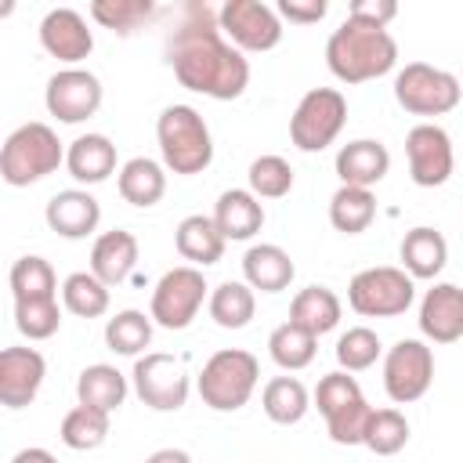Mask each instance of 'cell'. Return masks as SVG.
Instances as JSON below:
<instances>
[{
    "instance_id": "1",
    "label": "cell",
    "mask_w": 463,
    "mask_h": 463,
    "mask_svg": "<svg viewBox=\"0 0 463 463\" xmlns=\"http://www.w3.org/2000/svg\"><path fill=\"white\" fill-rule=\"evenodd\" d=\"M166 61L181 87L213 101H235L250 83V61L224 40L217 11L206 0H188L166 36Z\"/></svg>"
},
{
    "instance_id": "2",
    "label": "cell",
    "mask_w": 463,
    "mask_h": 463,
    "mask_svg": "<svg viewBox=\"0 0 463 463\" xmlns=\"http://www.w3.org/2000/svg\"><path fill=\"white\" fill-rule=\"evenodd\" d=\"M326 65L340 83H365L398 65V43L387 29L344 18L326 40Z\"/></svg>"
},
{
    "instance_id": "3",
    "label": "cell",
    "mask_w": 463,
    "mask_h": 463,
    "mask_svg": "<svg viewBox=\"0 0 463 463\" xmlns=\"http://www.w3.org/2000/svg\"><path fill=\"white\" fill-rule=\"evenodd\" d=\"M156 141H159L163 166L181 177L203 174L213 163L210 127L192 105H166L156 119Z\"/></svg>"
},
{
    "instance_id": "4",
    "label": "cell",
    "mask_w": 463,
    "mask_h": 463,
    "mask_svg": "<svg viewBox=\"0 0 463 463\" xmlns=\"http://www.w3.org/2000/svg\"><path fill=\"white\" fill-rule=\"evenodd\" d=\"M65 163V148L47 123H22L0 148V177L11 188H29Z\"/></svg>"
},
{
    "instance_id": "5",
    "label": "cell",
    "mask_w": 463,
    "mask_h": 463,
    "mask_svg": "<svg viewBox=\"0 0 463 463\" xmlns=\"http://www.w3.org/2000/svg\"><path fill=\"white\" fill-rule=\"evenodd\" d=\"M257 380H260L257 358L242 347H224L206 358L199 373V398L213 412H235L253 398Z\"/></svg>"
},
{
    "instance_id": "6",
    "label": "cell",
    "mask_w": 463,
    "mask_h": 463,
    "mask_svg": "<svg viewBox=\"0 0 463 463\" xmlns=\"http://www.w3.org/2000/svg\"><path fill=\"white\" fill-rule=\"evenodd\" d=\"M416 300V279L405 268H365L347 282V304L362 318H394L405 315Z\"/></svg>"
},
{
    "instance_id": "7",
    "label": "cell",
    "mask_w": 463,
    "mask_h": 463,
    "mask_svg": "<svg viewBox=\"0 0 463 463\" xmlns=\"http://www.w3.org/2000/svg\"><path fill=\"white\" fill-rule=\"evenodd\" d=\"M344 123H347V98L336 87H311L289 116V141L300 152H322L340 137Z\"/></svg>"
},
{
    "instance_id": "8",
    "label": "cell",
    "mask_w": 463,
    "mask_h": 463,
    "mask_svg": "<svg viewBox=\"0 0 463 463\" xmlns=\"http://www.w3.org/2000/svg\"><path fill=\"white\" fill-rule=\"evenodd\" d=\"M459 76L427 61H409L394 76V101L412 116H445L459 105Z\"/></svg>"
},
{
    "instance_id": "9",
    "label": "cell",
    "mask_w": 463,
    "mask_h": 463,
    "mask_svg": "<svg viewBox=\"0 0 463 463\" xmlns=\"http://www.w3.org/2000/svg\"><path fill=\"white\" fill-rule=\"evenodd\" d=\"M206 289L210 286H206V279H203L199 268H192V264L170 268L156 282V289H152V304H148L152 322L163 326V329H188L192 318L199 315L203 300H210Z\"/></svg>"
},
{
    "instance_id": "10",
    "label": "cell",
    "mask_w": 463,
    "mask_h": 463,
    "mask_svg": "<svg viewBox=\"0 0 463 463\" xmlns=\"http://www.w3.org/2000/svg\"><path fill=\"white\" fill-rule=\"evenodd\" d=\"M130 383H134V394L156 412H177L188 402V391H192V380H188L181 358H174L166 351L141 354L134 362Z\"/></svg>"
},
{
    "instance_id": "11",
    "label": "cell",
    "mask_w": 463,
    "mask_h": 463,
    "mask_svg": "<svg viewBox=\"0 0 463 463\" xmlns=\"http://www.w3.org/2000/svg\"><path fill=\"white\" fill-rule=\"evenodd\" d=\"M430 383H434V351L423 340L405 336L383 354V391L394 405L420 402L430 391Z\"/></svg>"
},
{
    "instance_id": "12",
    "label": "cell",
    "mask_w": 463,
    "mask_h": 463,
    "mask_svg": "<svg viewBox=\"0 0 463 463\" xmlns=\"http://www.w3.org/2000/svg\"><path fill=\"white\" fill-rule=\"evenodd\" d=\"M217 22H221V33L228 36V43H235L239 51H250V54H264V51L279 47V40H282L279 11L260 0H224L217 11Z\"/></svg>"
},
{
    "instance_id": "13",
    "label": "cell",
    "mask_w": 463,
    "mask_h": 463,
    "mask_svg": "<svg viewBox=\"0 0 463 463\" xmlns=\"http://www.w3.org/2000/svg\"><path fill=\"white\" fill-rule=\"evenodd\" d=\"M101 80L80 65L72 69H61L47 80V90H43V105L47 112L58 119V123H83L90 119L98 109H101Z\"/></svg>"
},
{
    "instance_id": "14",
    "label": "cell",
    "mask_w": 463,
    "mask_h": 463,
    "mask_svg": "<svg viewBox=\"0 0 463 463\" xmlns=\"http://www.w3.org/2000/svg\"><path fill=\"white\" fill-rule=\"evenodd\" d=\"M405 156H409V177L420 188H438L452 177L456 166L452 137L438 123H416L405 134Z\"/></svg>"
},
{
    "instance_id": "15",
    "label": "cell",
    "mask_w": 463,
    "mask_h": 463,
    "mask_svg": "<svg viewBox=\"0 0 463 463\" xmlns=\"http://www.w3.org/2000/svg\"><path fill=\"white\" fill-rule=\"evenodd\" d=\"M40 47L51 58H58V61H65L72 69L76 61H83L94 51V33L87 29V18L80 11L51 7L43 14V22H40Z\"/></svg>"
},
{
    "instance_id": "16",
    "label": "cell",
    "mask_w": 463,
    "mask_h": 463,
    "mask_svg": "<svg viewBox=\"0 0 463 463\" xmlns=\"http://www.w3.org/2000/svg\"><path fill=\"white\" fill-rule=\"evenodd\" d=\"M47 376V362L36 347H4L0 351V402L7 409H25Z\"/></svg>"
},
{
    "instance_id": "17",
    "label": "cell",
    "mask_w": 463,
    "mask_h": 463,
    "mask_svg": "<svg viewBox=\"0 0 463 463\" xmlns=\"http://www.w3.org/2000/svg\"><path fill=\"white\" fill-rule=\"evenodd\" d=\"M420 333L430 344H456L463 336V289L456 282H434L423 293Z\"/></svg>"
},
{
    "instance_id": "18",
    "label": "cell",
    "mask_w": 463,
    "mask_h": 463,
    "mask_svg": "<svg viewBox=\"0 0 463 463\" xmlns=\"http://www.w3.org/2000/svg\"><path fill=\"white\" fill-rule=\"evenodd\" d=\"M387 170H391V152L376 137H354V141L340 145V152H336V177H340V184L373 188V184H380L387 177Z\"/></svg>"
},
{
    "instance_id": "19",
    "label": "cell",
    "mask_w": 463,
    "mask_h": 463,
    "mask_svg": "<svg viewBox=\"0 0 463 463\" xmlns=\"http://www.w3.org/2000/svg\"><path fill=\"white\" fill-rule=\"evenodd\" d=\"M47 228L61 239H87L101 221V203L87 188H65L47 199Z\"/></svg>"
},
{
    "instance_id": "20",
    "label": "cell",
    "mask_w": 463,
    "mask_h": 463,
    "mask_svg": "<svg viewBox=\"0 0 463 463\" xmlns=\"http://www.w3.org/2000/svg\"><path fill=\"white\" fill-rule=\"evenodd\" d=\"M297 275L293 257L275 242H257L242 253V282L260 293H282Z\"/></svg>"
},
{
    "instance_id": "21",
    "label": "cell",
    "mask_w": 463,
    "mask_h": 463,
    "mask_svg": "<svg viewBox=\"0 0 463 463\" xmlns=\"http://www.w3.org/2000/svg\"><path fill=\"white\" fill-rule=\"evenodd\" d=\"M65 170L80 184H101L116 174V145L105 134H80L65 148Z\"/></svg>"
},
{
    "instance_id": "22",
    "label": "cell",
    "mask_w": 463,
    "mask_h": 463,
    "mask_svg": "<svg viewBox=\"0 0 463 463\" xmlns=\"http://www.w3.org/2000/svg\"><path fill=\"white\" fill-rule=\"evenodd\" d=\"M398 257H402V268L412 279H438L441 268L449 264V242L438 228L416 224V228L405 232V239L398 246Z\"/></svg>"
},
{
    "instance_id": "23",
    "label": "cell",
    "mask_w": 463,
    "mask_h": 463,
    "mask_svg": "<svg viewBox=\"0 0 463 463\" xmlns=\"http://www.w3.org/2000/svg\"><path fill=\"white\" fill-rule=\"evenodd\" d=\"M213 221L221 228L224 239L232 242H242V239H253L264 224V206L260 199L250 192V188H228L217 195V206H213Z\"/></svg>"
},
{
    "instance_id": "24",
    "label": "cell",
    "mask_w": 463,
    "mask_h": 463,
    "mask_svg": "<svg viewBox=\"0 0 463 463\" xmlns=\"http://www.w3.org/2000/svg\"><path fill=\"white\" fill-rule=\"evenodd\" d=\"M137 264V239L127 228H112L105 235L94 239L90 246V271L105 282V286H119Z\"/></svg>"
},
{
    "instance_id": "25",
    "label": "cell",
    "mask_w": 463,
    "mask_h": 463,
    "mask_svg": "<svg viewBox=\"0 0 463 463\" xmlns=\"http://www.w3.org/2000/svg\"><path fill=\"white\" fill-rule=\"evenodd\" d=\"M224 235H221V228H217V221L213 217H206V213H188L181 224H177V232H174V246H177V253L184 257V260H192V268H210V264H217L221 257H224Z\"/></svg>"
},
{
    "instance_id": "26",
    "label": "cell",
    "mask_w": 463,
    "mask_h": 463,
    "mask_svg": "<svg viewBox=\"0 0 463 463\" xmlns=\"http://www.w3.org/2000/svg\"><path fill=\"white\" fill-rule=\"evenodd\" d=\"M116 184H119V195L130 206L148 210L166 195V170H163V163H156L148 156H134V159H127L119 166Z\"/></svg>"
},
{
    "instance_id": "27",
    "label": "cell",
    "mask_w": 463,
    "mask_h": 463,
    "mask_svg": "<svg viewBox=\"0 0 463 463\" xmlns=\"http://www.w3.org/2000/svg\"><path fill=\"white\" fill-rule=\"evenodd\" d=\"M340 315H344V304L329 286H304L289 304V322H297L315 336L333 333L340 326Z\"/></svg>"
},
{
    "instance_id": "28",
    "label": "cell",
    "mask_w": 463,
    "mask_h": 463,
    "mask_svg": "<svg viewBox=\"0 0 463 463\" xmlns=\"http://www.w3.org/2000/svg\"><path fill=\"white\" fill-rule=\"evenodd\" d=\"M76 398H80V405H90V409H101L112 416L127 402V376L109 362H94L80 373Z\"/></svg>"
},
{
    "instance_id": "29",
    "label": "cell",
    "mask_w": 463,
    "mask_h": 463,
    "mask_svg": "<svg viewBox=\"0 0 463 463\" xmlns=\"http://www.w3.org/2000/svg\"><path fill=\"white\" fill-rule=\"evenodd\" d=\"M260 409H264V416L271 423L289 427V423H300L307 416L311 394L297 376H271L264 383V391H260Z\"/></svg>"
},
{
    "instance_id": "30",
    "label": "cell",
    "mask_w": 463,
    "mask_h": 463,
    "mask_svg": "<svg viewBox=\"0 0 463 463\" xmlns=\"http://www.w3.org/2000/svg\"><path fill=\"white\" fill-rule=\"evenodd\" d=\"M376 217V195L373 188H351V184H340L329 199V224L344 235H358L373 224Z\"/></svg>"
},
{
    "instance_id": "31",
    "label": "cell",
    "mask_w": 463,
    "mask_h": 463,
    "mask_svg": "<svg viewBox=\"0 0 463 463\" xmlns=\"http://www.w3.org/2000/svg\"><path fill=\"white\" fill-rule=\"evenodd\" d=\"M206 307H210V318L221 329H242V326H250V318L257 311V297H253V289L246 282L228 279V282H221V286L210 289Z\"/></svg>"
},
{
    "instance_id": "32",
    "label": "cell",
    "mask_w": 463,
    "mask_h": 463,
    "mask_svg": "<svg viewBox=\"0 0 463 463\" xmlns=\"http://www.w3.org/2000/svg\"><path fill=\"white\" fill-rule=\"evenodd\" d=\"M315 344H318L315 333L300 329L297 322H282V326H275L271 336H268V354H271V362H275L279 369L297 373V369H307V365L315 362V351H318Z\"/></svg>"
},
{
    "instance_id": "33",
    "label": "cell",
    "mask_w": 463,
    "mask_h": 463,
    "mask_svg": "<svg viewBox=\"0 0 463 463\" xmlns=\"http://www.w3.org/2000/svg\"><path fill=\"white\" fill-rule=\"evenodd\" d=\"M105 344H109V351H116V354H130V358L148 354L145 347L152 344V315H145V311H137V307L116 311V315L105 322Z\"/></svg>"
},
{
    "instance_id": "34",
    "label": "cell",
    "mask_w": 463,
    "mask_h": 463,
    "mask_svg": "<svg viewBox=\"0 0 463 463\" xmlns=\"http://www.w3.org/2000/svg\"><path fill=\"white\" fill-rule=\"evenodd\" d=\"M58 438L72 452H90V449L105 445V438H109V412L90 409V405H76L61 416Z\"/></svg>"
},
{
    "instance_id": "35",
    "label": "cell",
    "mask_w": 463,
    "mask_h": 463,
    "mask_svg": "<svg viewBox=\"0 0 463 463\" xmlns=\"http://www.w3.org/2000/svg\"><path fill=\"white\" fill-rule=\"evenodd\" d=\"M7 282H11L14 300H43V297H58V275H54L51 260H47V257H36V253L18 257V260L11 264Z\"/></svg>"
},
{
    "instance_id": "36",
    "label": "cell",
    "mask_w": 463,
    "mask_h": 463,
    "mask_svg": "<svg viewBox=\"0 0 463 463\" xmlns=\"http://www.w3.org/2000/svg\"><path fill=\"white\" fill-rule=\"evenodd\" d=\"M61 304L80 318H98L109 311V286L94 271H72L61 282Z\"/></svg>"
},
{
    "instance_id": "37",
    "label": "cell",
    "mask_w": 463,
    "mask_h": 463,
    "mask_svg": "<svg viewBox=\"0 0 463 463\" xmlns=\"http://www.w3.org/2000/svg\"><path fill=\"white\" fill-rule=\"evenodd\" d=\"M90 18L101 29H112L119 36H130L134 29H141L145 22L156 18V4L152 0H94L90 4Z\"/></svg>"
},
{
    "instance_id": "38",
    "label": "cell",
    "mask_w": 463,
    "mask_h": 463,
    "mask_svg": "<svg viewBox=\"0 0 463 463\" xmlns=\"http://www.w3.org/2000/svg\"><path fill=\"white\" fill-rule=\"evenodd\" d=\"M362 445L376 456H394L409 445V420L398 409H373Z\"/></svg>"
},
{
    "instance_id": "39",
    "label": "cell",
    "mask_w": 463,
    "mask_h": 463,
    "mask_svg": "<svg viewBox=\"0 0 463 463\" xmlns=\"http://www.w3.org/2000/svg\"><path fill=\"white\" fill-rule=\"evenodd\" d=\"M246 181L257 199H282L293 188V166L282 156H257L246 170Z\"/></svg>"
},
{
    "instance_id": "40",
    "label": "cell",
    "mask_w": 463,
    "mask_h": 463,
    "mask_svg": "<svg viewBox=\"0 0 463 463\" xmlns=\"http://www.w3.org/2000/svg\"><path fill=\"white\" fill-rule=\"evenodd\" d=\"M14 326L22 336L29 340H47L58 333L61 326V307L58 297H43V300H14Z\"/></svg>"
},
{
    "instance_id": "41",
    "label": "cell",
    "mask_w": 463,
    "mask_h": 463,
    "mask_svg": "<svg viewBox=\"0 0 463 463\" xmlns=\"http://www.w3.org/2000/svg\"><path fill=\"white\" fill-rule=\"evenodd\" d=\"M380 351H383V344L369 326H354V329L340 333V340H336V362L344 373H362V369L376 365Z\"/></svg>"
},
{
    "instance_id": "42",
    "label": "cell",
    "mask_w": 463,
    "mask_h": 463,
    "mask_svg": "<svg viewBox=\"0 0 463 463\" xmlns=\"http://www.w3.org/2000/svg\"><path fill=\"white\" fill-rule=\"evenodd\" d=\"M311 398H315V405H318L322 416H333V412L347 409L351 402H358V398H365V394H362V387H358V380H354L351 373L336 369V373H326V376L318 380V387H315Z\"/></svg>"
},
{
    "instance_id": "43",
    "label": "cell",
    "mask_w": 463,
    "mask_h": 463,
    "mask_svg": "<svg viewBox=\"0 0 463 463\" xmlns=\"http://www.w3.org/2000/svg\"><path fill=\"white\" fill-rule=\"evenodd\" d=\"M369 416H373V405H369L365 398H358V402H351L347 409L326 416V430H329V438H333L336 445H362Z\"/></svg>"
},
{
    "instance_id": "44",
    "label": "cell",
    "mask_w": 463,
    "mask_h": 463,
    "mask_svg": "<svg viewBox=\"0 0 463 463\" xmlns=\"http://www.w3.org/2000/svg\"><path fill=\"white\" fill-rule=\"evenodd\" d=\"M347 18H351V22H362V25L387 29V25L398 18V4H394V0H351Z\"/></svg>"
},
{
    "instance_id": "45",
    "label": "cell",
    "mask_w": 463,
    "mask_h": 463,
    "mask_svg": "<svg viewBox=\"0 0 463 463\" xmlns=\"http://www.w3.org/2000/svg\"><path fill=\"white\" fill-rule=\"evenodd\" d=\"M275 11H279V18H286L293 25H315V22L326 18L329 4L326 0H279Z\"/></svg>"
},
{
    "instance_id": "46",
    "label": "cell",
    "mask_w": 463,
    "mask_h": 463,
    "mask_svg": "<svg viewBox=\"0 0 463 463\" xmlns=\"http://www.w3.org/2000/svg\"><path fill=\"white\" fill-rule=\"evenodd\" d=\"M11 463H58V459H54V452H47V449L33 445V449L14 452V456H11Z\"/></svg>"
},
{
    "instance_id": "47",
    "label": "cell",
    "mask_w": 463,
    "mask_h": 463,
    "mask_svg": "<svg viewBox=\"0 0 463 463\" xmlns=\"http://www.w3.org/2000/svg\"><path fill=\"white\" fill-rule=\"evenodd\" d=\"M145 463H192V456L184 449H156L152 456H145Z\"/></svg>"
}]
</instances>
